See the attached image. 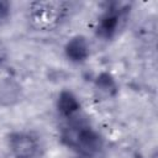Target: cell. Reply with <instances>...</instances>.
<instances>
[{
    "label": "cell",
    "mask_w": 158,
    "mask_h": 158,
    "mask_svg": "<svg viewBox=\"0 0 158 158\" xmlns=\"http://www.w3.org/2000/svg\"><path fill=\"white\" fill-rule=\"evenodd\" d=\"M78 158H89V157H83V156H80V157H78Z\"/></svg>",
    "instance_id": "cell-9"
},
{
    "label": "cell",
    "mask_w": 158,
    "mask_h": 158,
    "mask_svg": "<svg viewBox=\"0 0 158 158\" xmlns=\"http://www.w3.org/2000/svg\"><path fill=\"white\" fill-rule=\"evenodd\" d=\"M95 85L98 89H100L102 93H105L106 95L109 96H114L116 93H117V85H116V81L115 79L112 78L111 74L104 72L101 73L96 80H95Z\"/></svg>",
    "instance_id": "cell-7"
},
{
    "label": "cell",
    "mask_w": 158,
    "mask_h": 158,
    "mask_svg": "<svg viewBox=\"0 0 158 158\" xmlns=\"http://www.w3.org/2000/svg\"><path fill=\"white\" fill-rule=\"evenodd\" d=\"M65 56L74 63L84 62L89 57V44L83 36H75L65 44Z\"/></svg>",
    "instance_id": "cell-5"
},
{
    "label": "cell",
    "mask_w": 158,
    "mask_h": 158,
    "mask_svg": "<svg viewBox=\"0 0 158 158\" xmlns=\"http://www.w3.org/2000/svg\"><path fill=\"white\" fill-rule=\"evenodd\" d=\"M10 10H11V4H10L9 1H2V0H0V21L9 17Z\"/></svg>",
    "instance_id": "cell-8"
},
{
    "label": "cell",
    "mask_w": 158,
    "mask_h": 158,
    "mask_svg": "<svg viewBox=\"0 0 158 158\" xmlns=\"http://www.w3.org/2000/svg\"><path fill=\"white\" fill-rule=\"evenodd\" d=\"M68 10L70 4L64 1H36L30 5L28 19L35 28L51 31L64 21Z\"/></svg>",
    "instance_id": "cell-2"
},
{
    "label": "cell",
    "mask_w": 158,
    "mask_h": 158,
    "mask_svg": "<svg viewBox=\"0 0 158 158\" xmlns=\"http://www.w3.org/2000/svg\"><path fill=\"white\" fill-rule=\"evenodd\" d=\"M60 139L67 147L89 158L95 156L102 147L100 135L81 118H69V122L62 130Z\"/></svg>",
    "instance_id": "cell-1"
},
{
    "label": "cell",
    "mask_w": 158,
    "mask_h": 158,
    "mask_svg": "<svg viewBox=\"0 0 158 158\" xmlns=\"http://www.w3.org/2000/svg\"><path fill=\"white\" fill-rule=\"evenodd\" d=\"M10 151L15 158H41L42 146L37 137L27 132H15L9 139Z\"/></svg>",
    "instance_id": "cell-3"
},
{
    "label": "cell",
    "mask_w": 158,
    "mask_h": 158,
    "mask_svg": "<svg viewBox=\"0 0 158 158\" xmlns=\"http://www.w3.org/2000/svg\"><path fill=\"white\" fill-rule=\"evenodd\" d=\"M57 109L58 112L67 118H72L75 116V114L80 109V104L77 99V96L68 90H63L57 100Z\"/></svg>",
    "instance_id": "cell-6"
},
{
    "label": "cell",
    "mask_w": 158,
    "mask_h": 158,
    "mask_svg": "<svg viewBox=\"0 0 158 158\" xmlns=\"http://www.w3.org/2000/svg\"><path fill=\"white\" fill-rule=\"evenodd\" d=\"M123 11L125 9H122L120 5L117 7V4H114L112 6H110L99 19V22L96 26V35L104 40L112 38L120 27V21Z\"/></svg>",
    "instance_id": "cell-4"
}]
</instances>
